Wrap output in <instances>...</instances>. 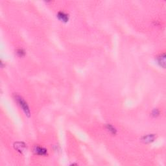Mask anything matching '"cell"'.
Returning a JSON list of instances; mask_svg holds the SVG:
<instances>
[{"label": "cell", "instance_id": "cell-1", "mask_svg": "<svg viewBox=\"0 0 166 166\" xmlns=\"http://www.w3.org/2000/svg\"><path fill=\"white\" fill-rule=\"evenodd\" d=\"M15 99L16 101V103H18L19 107L22 108V110L24 111L25 114L26 115L27 117H29L31 116V111L27 103L25 101V100L22 97L21 95L15 94Z\"/></svg>", "mask_w": 166, "mask_h": 166}, {"label": "cell", "instance_id": "cell-2", "mask_svg": "<svg viewBox=\"0 0 166 166\" xmlns=\"http://www.w3.org/2000/svg\"><path fill=\"white\" fill-rule=\"evenodd\" d=\"M34 153L39 156H46L47 154V150L46 148L39 145H35L33 148Z\"/></svg>", "mask_w": 166, "mask_h": 166}, {"label": "cell", "instance_id": "cell-3", "mask_svg": "<svg viewBox=\"0 0 166 166\" xmlns=\"http://www.w3.org/2000/svg\"><path fill=\"white\" fill-rule=\"evenodd\" d=\"M57 17L60 22L63 23H67L69 19V16L68 14L63 12V11H60L57 15Z\"/></svg>", "mask_w": 166, "mask_h": 166}, {"label": "cell", "instance_id": "cell-4", "mask_svg": "<svg viewBox=\"0 0 166 166\" xmlns=\"http://www.w3.org/2000/svg\"><path fill=\"white\" fill-rule=\"evenodd\" d=\"M156 62L157 64L158 65L163 67V68H165V53H161V54L158 55L156 57Z\"/></svg>", "mask_w": 166, "mask_h": 166}, {"label": "cell", "instance_id": "cell-5", "mask_svg": "<svg viewBox=\"0 0 166 166\" xmlns=\"http://www.w3.org/2000/svg\"><path fill=\"white\" fill-rule=\"evenodd\" d=\"M155 134H147L142 136V141L144 143H150L153 142L156 139Z\"/></svg>", "mask_w": 166, "mask_h": 166}, {"label": "cell", "instance_id": "cell-6", "mask_svg": "<svg viewBox=\"0 0 166 166\" xmlns=\"http://www.w3.org/2000/svg\"><path fill=\"white\" fill-rule=\"evenodd\" d=\"M106 129L108 131L109 133H110L112 135H116L117 133V130L116 128L114 127V126L111 125V124H106Z\"/></svg>", "mask_w": 166, "mask_h": 166}, {"label": "cell", "instance_id": "cell-7", "mask_svg": "<svg viewBox=\"0 0 166 166\" xmlns=\"http://www.w3.org/2000/svg\"><path fill=\"white\" fill-rule=\"evenodd\" d=\"M19 143V145H18V143H16V146H15V148L17 150H18V151H20V152H22V151H24V148H25V144H24L23 145H22V146H20L21 145V143L20 142H19L18 143Z\"/></svg>", "mask_w": 166, "mask_h": 166}, {"label": "cell", "instance_id": "cell-8", "mask_svg": "<svg viewBox=\"0 0 166 166\" xmlns=\"http://www.w3.org/2000/svg\"><path fill=\"white\" fill-rule=\"evenodd\" d=\"M16 53L19 57H23L25 55V51L23 49H18L16 50Z\"/></svg>", "mask_w": 166, "mask_h": 166}, {"label": "cell", "instance_id": "cell-9", "mask_svg": "<svg viewBox=\"0 0 166 166\" xmlns=\"http://www.w3.org/2000/svg\"><path fill=\"white\" fill-rule=\"evenodd\" d=\"M160 114V112L158 109H154L153 110L151 113V115L153 116L154 117H156L159 116Z\"/></svg>", "mask_w": 166, "mask_h": 166}]
</instances>
